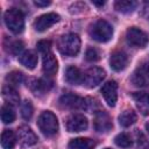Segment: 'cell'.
<instances>
[{"label":"cell","instance_id":"1","mask_svg":"<svg viewBox=\"0 0 149 149\" xmlns=\"http://www.w3.org/2000/svg\"><path fill=\"white\" fill-rule=\"evenodd\" d=\"M57 45L62 55L73 57L80 50V38L77 34H65L59 38Z\"/></svg>","mask_w":149,"mask_h":149},{"label":"cell","instance_id":"2","mask_svg":"<svg viewBox=\"0 0 149 149\" xmlns=\"http://www.w3.org/2000/svg\"><path fill=\"white\" fill-rule=\"evenodd\" d=\"M90 36L100 43L108 42L113 36V27L106 20H98L91 26Z\"/></svg>","mask_w":149,"mask_h":149},{"label":"cell","instance_id":"3","mask_svg":"<svg viewBox=\"0 0 149 149\" xmlns=\"http://www.w3.org/2000/svg\"><path fill=\"white\" fill-rule=\"evenodd\" d=\"M5 23L7 28L14 33V34H20L22 33L24 28V16L23 13L17 9V8H9L5 12Z\"/></svg>","mask_w":149,"mask_h":149},{"label":"cell","instance_id":"4","mask_svg":"<svg viewBox=\"0 0 149 149\" xmlns=\"http://www.w3.org/2000/svg\"><path fill=\"white\" fill-rule=\"evenodd\" d=\"M37 126L40 130L47 136H52L58 132V120L50 111H44L40 114L37 119Z\"/></svg>","mask_w":149,"mask_h":149},{"label":"cell","instance_id":"5","mask_svg":"<svg viewBox=\"0 0 149 149\" xmlns=\"http://www.w3.org/2000/svg\"><path fill=\"white\" fill-rule=\"evenodd\" d=\"M90 99L78 97L73 93H66L59 98V105L71 109H85L90 111L92 102H88Z\"/></svg>","mask_w":149,"mask_h":149},{"label":"cell","instance_id":"6","mask_svg":"<svg viewBox=\"0 0 149 149\" xmlns=\"http://www.w3.org/2000/svg\"><path fill=\"white\" fill-rule=\"evenodd\" d=\"M126 40L127 43L134 48H144L149 42V36L142 29L130 27L126 31Z\"/></svg>","mask_w":149,"mask_h":149},{"label":"cell","instance_id":"7","mask_svg":"<svg viewBox=\"0 0 149 149\" xmlns=\"http://www.w3.org/2000/svg\"><path fill=\"white\" fill-rule=\"evenodd\" d=\"M130 81L137 87L149 86V62H144L135 69L130 77Z\"/></svg>","mask_w":149,"mask_h":149},{"label":"cell","instance_id":"8","mask_svg":"<svg viewBox=\"0 0 149 149\" xmlns=\"http://www.w3.org/2000/svg\"><path fill=\"white\" fill-rule=\"evenodd\" d=\"M106 73L102 69L100 68H90L86 72H84V80H83V85H85L88 88H93L95 86H98L105 78Z\"/></svg>","mask_w":149,"mask_h":149},{"label":"cell","instance_id":"9","mask_svg":"<svg viewBox=\"0 0 149 149\" xmlns=\"http://www.w3.org/2000/svg\"><path fill=\"white\" fill-rule=\"evenodd\" d=\"M16 139H17L19 144L22 148H27V147L34 146L37 142L36 134L28 126H21V127H19V129L16 132Z\"/></svg>","mask_w":149,"mask_h":149},{"label":"cell","instance_id":"10","mask_svg":"<svg viewBox=\"0 0 149 149\" xmlns=\"http://www.w3.org/2000/svg\"><path fill=\"white\" fill-rule=\"evenodd\" d=\"M59 15L56 13H47L43 14L41 16H38L35 21H34V28L37 31H44L47 29H49L50 27H52L55 23H57L59 21Z\"/></svg>","mask_w":149,"mask_h":149},{"label":"cell","instance_id":"11","mask_svg":"<svg viewBox=\"0 0 149 149\" xmlns=\"http://www.w3.org/2000/svg\"><path fill=\"white\" fill-rule=\"evenodd\" d=\"M101 94L109 107H114L118 100V84L115 80L105 83L101 87Z\"/></svg>","mask_w":149,"mask_h":149},{"label":"cell","instance_id":"12","mask_svg":"<svg viewBox=\"0 0 149 149\" xmlns=\"http://www.w3.org/2000/svg\"><path fill=\"white\" fill-rule=\"evenodd\" d=\"M88 121L83 114H72L66 120V129L71 133L83 132L87 128Z\"/></svg>","mask_w":149,"mask_h":149},{"label":"cell","instance_id":"13","mask_svg":"<svg viewBox=\"0 0 149 149\" xmlns=\"http://www.w3.org/2000/svg\"><path fill=\"white\" fill-rule=\"evenodd\" d=\"M113 123L105 111H98L94 115V128L100 133H107L112 129Z\"/></svg>","mask_w":149,"mask_h":149},{"label":"cell","instance_id":"14","mask_svg":"<svg viewBox=\"0 0 149 149\" xmlns=\"http://www.w3.org/2000/svg\"><path fill=\"white\" fill-rule=\"evenodd\" d=\"M128 64V57L123 51H114L109 58V65L114 71H122Z\"/></svg>","mask_w":149,"mask_h":149},{"label":"cell","instance_id":"15","mask_svg":"<svg viewBox=\"0 0 149 149\" xmlns=\"http://www.w3.org/2000/svg\"><path fill=\"white\" fill-rule=\"evenodd\" d=\"M136 107L142 115H149V93L136 92L133 94Z\"/></svg>","mask_w":149,"mask_h":149},{"label":"cell","instance_id":"16","mask_svg":"<svg viewBox=\"0 0 149 149\" xmlns=\"http://www.w3.org/2000/svg\"><path fill=\"white\" fill-rule=\"evenodd\" d=\"M42 69H43V72L45 73V76H54L57 72L58 62H57V59H56L54 54L49 52V54L44 55Z\"/></svg>","mask_w":149,"mask_h":149},{"label":"cell","instance_id":"17","mask_svg":"<svg viewBox=\"0 0 149 149\" xmlns=\"http://www.w3.org/2000/svg\"><path fill=\"white\" fill-rule=\"evenodd\" d=\"M97 142L88 137H77L69 142V149H94Z\"/></svg>","mask_w":149,"mask_h":149},{"label":"cell","instance_id":"18","mask_svg":"<svg viewBox=\"0 0 149 149\" xmlns=\"http://www.w3.org/2000/svg\"><path fill=\"white\" fill-rule=\"evenodd\" d=\"M65 79L71 85H80L84 80V73L76 66H69L65 72Z\"/></svg>","mask_w":149,"mask_h":149},{"label":"cell","instance_id":"19","mask_svg":"<svg viewBox=\"0 0 149 149\" xmlns=\"http://www.w3.org/2000/svg\"><path fill=\"white\" fill-rule=\"evenodd\" d=\"M52 86V83L45 79H35L31 80V83L29 84L30 90L37 95V94H44L47 93Z\"/></svg>","mask_w":149,"mask_h":149},{"label":"cell","instance_id":"20","mask_svg":"<svg viewBox=\"0 0 149 149\" xmlns=\"http://www.w3.org/2000/svg\"><path fill=\"white\" fill-rule=\"evenodd\" d=\"M19 62L27 69L31 70L37 65V55L31 50H27L19 55Z\"/></svg>","mask_w":149,"mask_h":149},{"label":"cell","instance_id":"21","mask_svg":"<svg viewBox=\"0 0 149 149\" xmlns=\"http://www.w3.org/2000/svg\"><path fill=\"white\" fill-rule=\"evenodd\" d=\"M2 97L9 105H19V102H20V95H19L17 91L8 84H6L2 87Z\"/></svg>","mask_w":149,"mask_h":149},{"label":"cell","instance_id":"22","mask_svg":"<svg viewBox=\"0 0 149 149\" xmlns=\"http://www.w3.org/2000/svg\"><path fill=\"white\" fill-rule=\"evenodd\" d=\"M16 135L12 129H5L1 134V147L2 149H13L16 142Z\"/></svg>","mask_w":149,"mask_h":149},{"label":"cell","instance_id":"23","mask_svg":"<svg viewBox=\"0 0 149 149\" xmlns=\"http://www.w3.org/2000/svg\"><path fill=\"white\" fill-rule=\"evenodd\" d=\"M137 116L133 109H126L119 115V123L122 127H129L136 121Z\"/></svg>","mask_w":149,"mask_h":149},{"label":"cell","instance_id":"24","mask_svg":"<svg viewBox=\"0 0 149 149\" xmlns=\"http://www.w3.org/2000/svg\"><path fill=\"white\" fill-rule=\"evenodd\" d=\"M114 7L118 12L127 14V13H130L135 9L136 2L133 1V0H119L114 3Z\"/></svg>","mask_w":149,"mask_h":149},{"label":"cell","instance_id":"25","mask_svg":"<svg viewBox=\"0 0 149 149\" xmlns=\"http://www.w3.org/2000/svg\"><path fill=\"white\" fill-rule=\"evenodd\" d=\"M15 120V111L12 105L5 104L1 107V121L3 123H12Z\"/></svg>","mask_w":149,"mask_h":149},{"label":"cell","instance_id":"26","mask_svg":"<svg viewBox=\"0 0 149 149\" xmlns=\"http://www.w3.org/2000/svg\"><path fill=\"white\" fill-rule=\"evenodd\" d=\"M23 79H24L23 73L20 71H12L6 76V81L8 83V85H10L13 87L20 85L23 81Z\"/></svg>","mask_w":149,"mask_h":149},{"label":"cell","instance_id":"27","mask_svg":"<svg viewBox=\"0 0 149 149\" xmlns=\"http://www.w3.org/2000/svg\"><path fill=\"white\" fill-rule=\"evenodd\" d=\"M114 142H115L116 146H119V147H121V148H129V147L133 144L130 136H129L128 134H126V133H120V134H118V135L115 136V139H114Z\"/></svg>","mask_w":149,"mask_h":149},{"label":"cell","instance_id":"28","mask_svg":"<svg viewBox=\"0 0 149 149\" xmlns=\"http://www.w3.org/2000/svg\"><path fill=\"white\" fill-rule=\"evenodd\" d=\"M7 41H8V40H7ZM5 49H6L8 52L13 54V55H17V54L23 49V43H22L21 41H17V40L12 41L10 43H9V41H8V43L5 44Z\"/></svg>","mask_w":149,"mask_h":149},{"label":"cell","instance_id":"29","mask_svg":"<svg viewBox=\"0 0 149 149\" xmlns=\"http://www.w3.org/2000/svg\"><path fill=\"white\" fill-rule=\"evenodd\" d=\"M135 139H136V146L139 149H149V141L147 140L146 135L141 130H135Z\"/></svg>","mask_w":149,"mask_h":149},{"label":"cell","instance_id":"30","mask_svg":"<svg viewBox=\"0 0 149 149\" xmlns=\"http://www.w3.org/2000/svg\"><path fill=\"white\" fill-rule=\"evenodd\" d=\"M33 112H34V108H33V105L29 100H26L22 105H21V115L24 120H29L31 116H33Z\"/></svg>","mask_w":149,"mask_h":149},{"label":"cell","instance_id":"31","mask_svg":"<svg viewBox=\"0 0 149 149\" xmlns=\"http://www.w3.org/2000/svg\"><path fill=\"white\" fill-rule=\"evenodd\" d=\"M85 58L87 62H97L100 59V54L95 48H88L85 52Z\"/></svg>","mask_w":149,"mask_h":149},{"label":"cell","instance_id":"32","mask_svg":"<svg viewBox=\"0 0 149 149\" xmlns=\"http://www.w3.org/2000/svg\"><path fill=\"white\" fill-rule=\"evenodd\" d=\"M37 50L41 52V54H49L50 52V48H51V42L50 41H47V40H42L40 42H37Z\"/></svg>","mask_w":149,"mask_h":149},{"label":"cell","instance_id":"33","mask_svg":"<svg viewBox=\"0 0 149 149\" xmlns=\"http://www.w3.org/2000/svg\"><path fill=\"white\" fill-rule=\"evenodd\" d=\"M142 14H143V16H144L147 20H149V1L144 2V5H143V12H142Z\"/></svg>","mask_w":149,"mask_h":149},{"label":"cell","instance_id":"34","mask_svg":"<svg viewBox=\"0 0 149 149\" xmlns=\"http://www.w3.org/2000/svg\"><path fill=\"white\" fill-rule=\"evenodd\" d=\"M50 3H51L50 1H40V0L34 1V5L37 6V7H47V6H49Z\"/></svg>","mask_w":149,"mask_h":149},{"label":"cell","instance_id":"35","mask_svg":"<svg viewBox=\"0 0 149 149\" xmlns=\"http://www.w3.org/2000/svg\"><path fill=\"white\" fill-rule=\"evenodd\" d=\"M92 3H93V5H95V6L101 7V6H104V5H105V1H92Z\"/></svg>","mask_w":149,"mask_h":149},{"label":"cell","instance_id":"36","mask_svg":"<svg viewBox=\"0 0 149 149\" xmlns=\"http://www.w3.org/2000/svg\"><path fill=\"white\" fill-rule=\"evenodd\" d=\"M146 128H147V130H148V133H149V122L146 123Z\"/></svg>","mask_w":149,"mask_h":149},{"label":"cell","instance_id":"37","mask_svg":"<svg viewBox=\"0 0 149 149\" xmlns=\"http://www.w3.org/2000/svg\"><path fill=\"white\" fill-rule=\"evenodd\" d=\"M104 149H111V148H104Z\"/></svg>","mask_w":149,"mask_h":149}]
</instances>
